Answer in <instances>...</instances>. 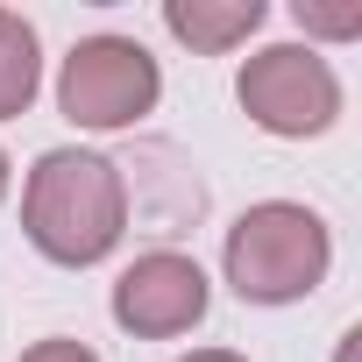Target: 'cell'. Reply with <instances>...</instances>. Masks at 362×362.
I'll use <instances>...</instances> for the list:
<instances>
[{
	"mask_svg": "<svg viewBox=\"0 0 362 362\" xmlns=\"http://www.w3.org/2000/svg\"><path fill=\"white\" fill-rule=\"evenodd\" d=\"M22 235L36 256L86 270L107 263L128 235V177L100 149H43L22 185Z\"/></svg>",
	"mask_w": 362,
	"mask_h": 362,
	"instance_id": "1",
	"label": "cell"
},
{
	"mask_svg": "<svg viewBox=\"0 0 362 362\" xmlns=\"http://www.w3.org/2000/svg\"><path fill=\"white\" fill-rule=\"evenodd\" d=\"M221 263H228L235 298H249V305H298V298H313V291L327 284L334 235H327V221H320L313 206H298V199H263V206H249V214L228 228Z\"/></svg>",
	"mask_w": 362,
	"mask_h": 362,
	"instance_id": "2",
	"label": "cell"
},
{
	"mask_svg": "<svg viewBox=\"0 0 362 362\" xmlns=\"http://www.w3.org/2000/svg\"><path fill=\"white\" fill-rule=\"evenodd\" d=\"M163 100V71L135 36H86L57 71V107L71 128H135Z\"/></svg>",
	"mask_w": 362,
	"mask_h": 362,
	"instance_id": "3",
	"label": "cell"
},
{
	"mask_svg": "<svg viewBox=\"0 0 362 362\" xmlns=\"http://www.w3.org/2000/svg\"><path fill=\"white\" fill-rule=\"evenodd\" d=\"M235 100L242 114L263 128V135H284V142H305V135H327L334 114H341V78L334 64L313 50V43H270L242 64L235 78Z\"/></svg>",
	"mask_w": 362,
	"mask_h": 362,
	"instance_id": "4",
	"label": "cell"
},
{
	"mask_svg": "<svg viewBox=\"0 0 362 362\" xmlns=\"http://www.w3.org/2000/svg\"><path fill=\"white\" fill-rule=\"evenodd\" d=\"M206 298H214V284L185 249H149L114 277V327L135 341H170L206 320Z\"/></svg>",
	"mask_w": 362,
	"mask_h": 362,
	"instance_id": "5",
	"label": "cell"
},
{
	"mask_svg": "<svg viewBox=\"0 0 362 362\" xmlns=\"http://www.w3.org/2000/svg\"><path fill=\"white\" fill-rule=\"evenodd\" d=\"M263 15H270L263 0H163V29H170L177 43L206 50V57L249 43V36L263 29Z\"/></svg>",
	"mask_w": 362,
	"mask_h": 362,
	"instance_id": "6",
	"label": "cell"
},
{
	"mask_svg": "<svg viewBox=\"0 0 362 362\" xmlns=\"http://www.w3.org/2000/svg\"><path fill=\"white\" fill-rule=\"evenodd\" d=\"M36 86H43V43L15 8H0V121L29 114Z\"/></svg>",
	"mask_w": 362,
	"mask_h": 362,
	"instance_id": "7",
	"label": "cell"
},
{
	"mask_svg": "<svg viewBox=\"0 0 362 362\" xmlns=\"http://www.w3.org/2000/svg\"><path fill=\"white\" fill-rule=\"evenodd\" d=\"M298 29H313V36H334V43H348V36H362V0H348V8H320V0H298Z\"/></svg>",
	"mask_w": 362,
	"mask_h": 362,
	"instance_id": "8",
	"label": "cell"
},
{
	"mask_svg": "<svg viewBox=\"0 0 362 362\" xmlns=\"http://www.w3.org/2000/svg\"><path fill=\"white\" fill-rule=\"evenodd\" d=\"M22 362H100L86 341H64V334H50V341H36V348H22Z\"/></svg>",
	"mask_w": 362,
	"mask_h": 362,
	"instance_id": "9",
	"label": "cell"
},
{
	"mask_svg": "<svg viewBox=\"0 0 362 362\" xmlns=\"http://www.w3.org/2000/svg\"><path fill=\"white\" fill-rule=\"evenodd\" d=\"M177 362H249V355H235V348H192V355H177Z\"/></svg>",
	"mask_w": 362,
	"mask_h": 362,
	"instance_id": "10",
	"label": "cell"
},
{
	"mask_svg": "<svg viewBox=\"0 0 362 362\" xmlns=\"http://www.w3.org/2000/svg\"><path fill=\"white\" fill-rule=\"evenodd\" d=\"M0 199H8V149H0Z\"/></svg>",
	"mask_w": 362,
	"mask_h": 362,
	"instance_id": "11",
	"label": "cell"
}]
</instances>
